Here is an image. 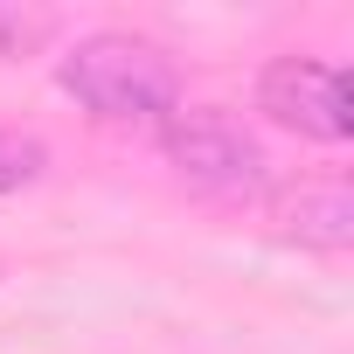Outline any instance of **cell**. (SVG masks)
Instances as JSON below:
<instances>
[{
    "mask_svg": "<svg viewBox=\"0 0 354 354\" xmlns=\"http://www.w3.org/2000/svg\"><path fill=\"white\" fill-rule=\"evenodd\" d=\"M42 174V139H21V132H0V195L28 188Z\"/></svg>",
    "mask_w": 354,
    "mask_h": 354,
    "instance_id": "5b68a950",
    "label": "cell"
},
{
    "mask_svg": "<svg viewBox=\"0 0 354 354\" xmlns=\"http://www.w3.org/2000/svg\"><path fill=\"white\" fill-rule=\"evenodd\" d=\"M160 153H167V167L181 174L188 188L223 195V202H257V195L271 188V153L257 146L250 125H236V118L216 111V104H181V111H167Z\"/></svg>",
    "mask_w": 354,
    "mask_h": 354,
    "instance_id": "7a4b0ae2",
    "label": "cell"
},
{
    "mask_svg": "<svg viewBox=\"0 0 354 354\" xmlns=\"http://www.w3.org/2000/svg\"><path fill=\"white\" fill-rule=\"evenodd\" d=\"M21 42H28V21H21V15H8V8H0V56H15Z\"/></svg>",
    "mask_w": 354,
    "mask_h": 354,
    "instance_id": "8992f818",
    "label": "cell"
},
{
    "mask_svg": "<svg viewBox=\"0 0 354 354\" xmlns=\"http://www.w3.org/2000/svg\"><path fill=\"white\" fill-rule=\"evenodd\" d=\"M285 230L299 243H319V250H347L354 243V202L340 188H306L292 209H285Z\"/></svg>",
    "mask_w": 354,
    "mask_h": 354,
    "instance_id": "277c9868",
    "label": "cell"
},
{
    "mask_svg": "<svg viewBox=\"0 0 354 354\" xmlns=\"http://www.w3.org/2000/svg\"><path fill=\"white\" fill-rule=\"evenodd\" d=\"M56 84L91 111V118H111V125H167V111H181V77H174L167 49L146 42V35H84Z\"/></svg>",
    "mask_w": 354,
    "mask_h": 354,
    "instance_id": "6da1fadb",
    "label": "cell"
},
{
    "mask_svg": "<svg viewBox=\"0 0 354 354\" xmlns=\"http://www.w3.org/2000/svg\"><path fill=\"white\" fill-rule=\"evenodd\" d=\"M257 111L299 139H319V146H347V132H354L347 77L319 56H271L257 77Z\"/></svg>",
    "mask_w": 354,
    "mask_h": 354,
    "instance_id": "3957f363",
    "label": "cell"
}]
</instances>
